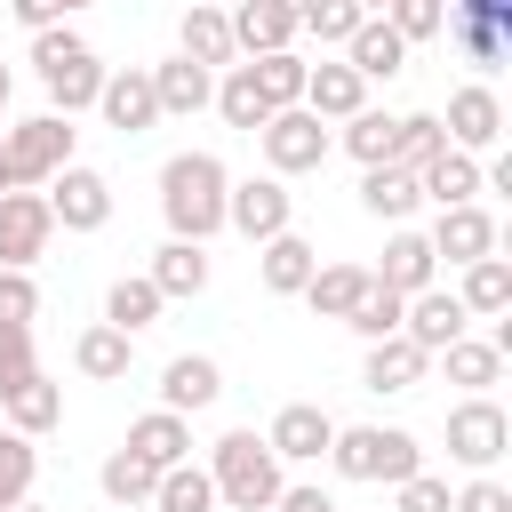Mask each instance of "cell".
<instances>
[{
    "label": "cell",
    "mask_w": 512,
    "mask_h": 512,
    "mask_svg": "<svg viewBox=\"0 0 512 512\" xmlns=\"http://www.w3.org/2000/svg\"><path fill=\"white\" fill-rule=\"evenodd\" d=\"M336 144H344L360 168H392V144H400V112H376V104H368V112H352V120L336 128Z\"/></svg>",
    "instance_id": "35"
},
{
    "label": "cell",
    "mask_w": 512,
    "mask_h": 512,
    "mask_svg": "<svg viewBox=\"0 0 512 512\" xmlns=\"http://www.w3.org/2000/svg\"><path fill=\"white\" fill-rule=\"evenodd\" d=\"M96 488H104V504H120V512H136V504H152V488H160V472H152V464H136L128 448H112V456L96 464Z\"/></svg>",
    "instance_id": "38"
},
{
    "label": "cell",
    "mask_w": 512,
    "mask_h": 512,
    "mask_svg": "<svg viewBox=\"0 0 512 512\" xmlns=\"http://www.w3.org/2000/svg\"><path fill=\"white\" fill-rule=\"evenodd\" d=\"M16 512H40V504H16Z\"/></svg>",
    "instance_id": "54"
},
{
    "label": "cell",
    "mask_w": 512,
    "mask_h": 512,
    "mask_svg": "<svg viewBox=\"0 0 512 512\" xmlns=\"http://www.w3.org/2000/svg\"><path fill=\"white\" fill-rule=\"evenodd\" d=\"M224 192H232V168L216 152H168L160 160V216H168V240H192L208 248L224 232Z\"/></svg>",
    "instance_id": "1"
},
{
    "label": "cell",
    "mask_w": 512,
    "mask_h": 512,
    "mask_svg": "<svg viewBox=\"0 0 512 512\" xmlns=\"http://www.w3.org/2000/svg\"><path fill=\"white\" fill-rule=\"evenodd\" d=\"M8 88H16V80H8V64H0V128H8Z\"/></svg>",
    "instance_id": "52"
},
{
    "label": "cell",
    "mask_w": 512,
    "mask_h": 512,
    "mask_svg": "<svg viewBox=\"0 0 512 512\" xmlns=\"http://www.w3.org/2000/svg\"><path fill=\"white\" fill-rule=\"evenodd\" d=\"M384 24L400 32V48H416V40H432V32H440V0H392V8H384Z\"/></svg>",
    "instance_id": "46"
},
{
    "label": "cell",
    "mask_w": 512,
    "mask_h": 512,
    "mask_svg": "<svg viewBox=\"0 0 512 512\" xmlns=\"http://www.w3.org/2000/svg\"><path fill=\"white\" fill-rule=\"evenodd\" d=\"M320 272V248L304 240V232H280V240H264L256 248V280L272 288V296H304V280Z\"/></svg>",
    "instance_id": "27"
},
{
    "label": "cell",
    "mask_w": 512,
    "mask_h": 512,
    "mask_svg": "<svg viewBox=\"0 0 512 512\" xmlns=\"http://www.w3.org/2000/svg\"><path fill=\"white\" fill-rule=\"evenodd\" d=\"M216 112H224V128H240V136H256L264 120H272V104H264V88H256V72L248 64H232V72H216V96H208Z\"/></svg>",
    "instance_id": "34"
},
{
    "label": "cell",
    "mask_w": 512,
    "mask_h": 512,
    "mask_svg": "<svg viewBox=\"0 0 512 512\" xmlns=\"http://www.w3.org/2000/svg\"><path fill=\"white\" fill-rule=\"evenodd\" d=\"M200 472H208V488H216V512H272L280 488H288V472H280V456L264 448L256 424H232V432L208 448Z\"/></svg>",
    "instance_id": "2"
},
{
    "label": "cell",
    "mask_w": 512,
    "mask_h": 512,
    "mask_svg": "<svg viewBox=\"0 0 512 512\" xmlns=\"http://www.w3.org/2000/svg\"><path fill=\"white\" fill-rule=\"evenodd\" d=\"M448 296L464 304V320H504L512 312V264L504 256H480V264H464V280Z\"/></svg>",
    "instance_id": "28"
},
{
    "label": "cell",
    "mask_w": 512,
    "mask_h": 512,
    "mask_svg": "<svg viewBox=\"0 0 512 512\" xmlns=\"http://www.w3.org/2000/svg\"><path fill=\"white\" fill-rule=\"evenodd\" d=\"M32 480H40V448H32V440H16V432L0 424V512L32 504Z\"/></svg>",
    "instance_id": "41"
},
{
    "label": "cell",
    "mask_w": 512,
    "mask_h": 512,
    "mask_svg": "<svg viewBox=\"0 0 512 512\" xmlns=\"http://www.w3.org/2000/svg\"><path fill=\"white\" fill-rule=\"evenodd\" d=\"M344 64H352V80L368 88V80H400V72H408V48H400V32H392L384 16H368V24L344 40Z\"/></svg>",
    "instance_id": "25"
},
{
    "label": "cell",
    "mask_w": 512,
    "mask_h": 512,
    "mask_svg": "<svg viewBox=\"0 0 512 512\" xmlns=\"http://www.w3.org/2000/svg\"><path fill=\"white\" fill-rule=\"evenodd\" d=\"M368 16H376V8H360V0H312V8H296V32L320 40V48H344Z\"/></svg>",
    "instance_id": "39"
},
{
    "label": "cell",
    "mask_w": 512,
    "mask_h": 512,
    "mask_svg": "<svg viewBox=\"0 0 512 512\" xmlns=\"http://www.w3.org/2000/svg\"><path fill=\"white\" fill-rule=\"evenodd\" d=\"M144 72H152L160 120H192V112H208V96H216V72H200V64H184V56H168V64H144Z\"/></svg>",
    "instance_id": "26"
},
{
    "label": "cell",
    "mask_w": 512,
    "mask_h": 512,
    "mask_svg": "<svg viewBox=\"0 0 512 512\" xmlns=\"http://www.w3.org/2000/svg\"><path fill=\"white\" fill-rule=\"evenodd\" d=\"M512 448V416L496 408V400H456L448 408V456L480 480V472H496V456Z\"/></svg>",
    "instance_id": "10"
},
{
    "label": "cell",
    "mask_w": 512,
    "mask_h": 512,
    "mask_svg": "<svg viewBox=\"0 0 512 512\" xmlns=\"http://www.w3.org/2000/svg\"><path fill=\"white\" fill-rule=\"evenodd\" d=\"M416 192H424L432 208H472V200H480V160H464V152H440V160L416 176Z\"/></svg>",
    "instance_id": "36"
},
{
    "label": "cell",
    "mask_w": 512,
    "mask_h": 512,
    "mask_svg": "<svg viewBox=\"0 0 512 512\" xmlns=\"http://www.w3.org/2000/svg\"><path fill=\"white\" fill-rule=\"evenodd\" d=\"M224 24H232V56L240 64L296 48V8L288 0H240V8H224Z\"/></svg>",
    "instance_id": "13"
},
{
    "label": "cell",
    "mask_w": 512,
    "mask_h": 512,
    "mask_svg": "<svg viewBox=\"0 0 512 512\" xmlns=\"http://www.w3.org/2000/svg\"><path fill=\"white\" fill-rule=\"evenodd\" d=\"M440 152H448V136H440V112H400V144H392V168L424 176Z\"/></svg>",
    "instance_id": "40"
},
{
    "label": "cell",
    "mask_w": 512,
    "mask_h": 512,
    "mask_svg": "<svg viewBox=\"0 0 512 512\" xmlns=\"http://www.w3.org/2000/svg\"><path fill=\"white\" fill-rule=\"evenodd\" d=\"M424 248H432V264H480V256H496V216L472 200V208H440L432 216V232H424Z\"/></svg>",
    "instance_id": "16"
},
{
    "label": "cell",
    "mask_w": 512,
    "mask_h": 512,
    "mask_svg": "<svg viewBox=\"0 0 512 512\" xmlns=\"http://www.w3.org/2000/svg\"><path fill=\"white\" fill-rule=\"evenodd\" d=\"M400 312H408V304H400L392 288H376V280H368V288H360V304L344 312V328H352L360 344H384V336H400Z\"/></svg>",
    "instance_id": "43"
},
{
    "label": "cell",
    "mask_w": 512,
    "mask_h": 512,
    "mask_svg": "<svg viewBox=\"0 0 512 512\" xmlns=\"http://www.w3.org/2000/svg\"><path fill=\"white\" fill-rule=\"evenodd\" d=\"M40 376V352H32V328H0V400L24 392Z\"/></svg>",
    "instance_id": "45"
},
{
    "label": "cell",
    "mask_w": 512,
    "mask_h": 512,
    "mask_svg": "<svg viewBox=\"0 0 512 512\" xmlns=\"http://www.w3.org/2000/svg\"><path fill=\"white\" fill-rule=\"evenodd\" d=\"M72 368H80L88 384H120V376L136 368V344H128L120 328H104V320H88V328L72 336Z\"/></svg>",
    "instance_id": "29"
},
{
    "label": "cell",
    "mask_w": 512,
    "mask_h": 512,
    "mask_svg": "<svg viewBox=\"0 0 512 512\" xmlns=\"http://www.w3.org/2000/svg\"><path fill=\"white\" fill-rule=\"evenodd\" d=\"M368 280H376V288H392V296L408 304V296H424V288H440V264H432V248H424V232H416V224H400V232L384 240V264H376Z\"/></svg>",
    "instance_id": "19"
},
{
    "label": "cell",
    "mask_w": 512,
    "mask_h": 512,
    "mask_svg": "<svg viewBox=\"0 0 512 512\" xmlns=\"http://www.w3.org/2000/svg\"><path fill=\"white\" fill-rule=\"evenodd\" d=\"M32 312H40L32 272H0V328H32Z\"/></svg>",
    "instance_id": "47"
},
{
    "label": "cell",
    "mask_w": 512,
    "mask_h": 512,
    "mask_svg": "<svg viewBox=\"0 0 512 512\" xmlns=\"http://www.w3.org/2000/svg\"><path fill=\"white\" fill-rule=\"evenodd\" d=\"M96 112H104V128H120V136H152V128H160L152 72H144V64H112V72H104V96H96Z\"/></svg>",
    "instance_id": "15"
},
{
    "label": "cell",
    "mask_w": 512,
    "mask_h": 512,
    "mask_svg": "<svg viewBox=\"0 0 512 512\" xmlns=\"http://www.w3.org/2000/svg\"><path fill=\"white\" fill-rule=\"evenodd\" d=\"M272 512H336V496H328V488H312V480H288Z\"/></svg>",
    "instance_id": "51"
},
{
    "label": "cell",
    "mask_w": 512,
    "mask_h": 512,
    "mask_svg": "<svg viewBox=\"0 0 512 512\" xmlns=\"http://www.w3.org/2000/svg\"><path fill=\"white\" fill-rule=\"evenodd\" d=\"M152 512H216V488H208V472H200V464H176V472H160V488H152Z\"/></svg>",
    "instance_id": "44"
},
{
    "label": "cell",
    "mask_w": 512,
    "mask_h": 512,
    "mask_svg": "<svg viewBox=\"0 0 512 512\" xmlns=\"http://www.w3.org/2000/svg\"><path fill=\"white\" fill-rule=\"evenodd\" d=\"M216 400H224V368H216L208 352H176V360L160 368V408H168V416L192 424V416L216 408Z\"/></svg>",
    "instance_id": "18"
},
{
    "label": "cell",
    "mask_w": 512,
    "mask_h": 512,
    "mask_svg": "<svg viewBox=\"0 0 512 512\" xmlns=\"http://www.w3.org/2000/svg\"><path fill=\"white\" fill-rule=\"evenodd\" d=\"M392 512H448V480H440V472L400 480V488H392Z\"/></svg>",
    "instance_id": "48"
},
{
    "label": "cell",
    "mask_w": 512,
    "mask_h": 512,
    "mask_svg": "<svg viewBox=\"0 0 512 512\" xmlns=\"http://www.w3.org/2000/svg\"><path fill=\"white\" fill-rule=\"evenodd\" d=\"M144 280L160 288V304H192V296L208 288V248H192V240H160L152 264H144Z\"/></svg>",
    "instance_id": "23"
},
{
    "label": "cell",
    "mask_w": 512,
    "mask_h": 512,
    "mask_svg": "<svg viewBox=\"0 0 512 512\" xmlns=\"http://www.w3.org/2000/svg\"><path fill=\"white\" fill-rule=\"evenodd\" d=\"M256 152H264V176L288 184V176H312V168L336 152V128H320V120L296 104V112H272V120L256 128Z\"/></svg>",
    "instance_id": "6"
},
{
    "label": "cell",
    "mask_w": 512,
    "mask_h": 512,
    "mask_svg": "<svg viewBox=\"0 0 512 512\" xmlns=\"http://www.w3.org/2000/svg\"><path fill=\"white\" fill-rule=\"evenodd\" d=\"M48 240H56L48 200H40V192H8V200H0V272H32V264L48 256Z\"/></svg>",
    "instance_id": "12"
},
{
    "label": "cell",
    "mask_w": 512,
    "mask_h": 512,
    "mask_svg": "<svg viewBox=\"0 0 512 512\" xmlns=\"http://www.w3.org/2000/svg\"><path fill=\"white\" fill-rule=\"evenodd\" d=\"M448 512H512V488H504L496 472H480V480H464V488L448 496Z\"/></svg>",
    "instance_id": "49"
},
{
    "label": "cell",
    "mask_w": 512,
    "mask_h": 512,
    "mask_svg": "<svg viewBox=\"0 0 512 512\" xmlns=\"http://www.w3.org/2000/svg\"><path fill=\"white\" fill-rule=\"evenodd\" d=\"M0 416H8V432H16V440H40V432H56V424H64V384H56V376H32L24 392H8V400H0Z\"/></svg>",
    "instance_id": "33"
},
{
    "label": "cell",
    "mask_w": 512,
    "mask_h": 512,
    "mask_svg": "<svg viewBox=\"0 0 512 512\" xmlns=\"http://www.w3.org/2000/svg\"><path fill=\"white\" fill-rule=\"evenodd\" d=\"M16 24L40 40V32H64V0H16Z\"/></svg>",
    "instance_id": "50"
},
{
    "label": "cell",
    "mask_w": 512,
    "mask_h": 512,
    "mask_svg": "<svg viewBox=\"0 0 512 512\" xmlns=\"http://www.w3.org/2000/svg\"><path fill=\"white\" fill-rule=\"evenodd\" d=\"M304 112L320 120V128H344L352 112H368V88L352 80V64L336 56V64H312L304 72Z\"/></svg>",
    "instance_id": "21"
},
{
    "label": "cell",
    "mask_w": 512,
    "mask_h": 512,
    "mask_svg": "<svg viewBox=\"0 0 512 512\" xmlns=\"http://www.w3.org/2000/svg\"><path fill=\"white\" fill-rule=\"evenodd\" d=\"M32 64H40V88H48V112L56 120H72V112H96V96H104V56L64 24V32H40L32 40Z\"/></svg>",
    "instance_id": "4"
},
{
    "label": "cell",
    "mask_w": 512,
    "mask_h": 512,
    "mask_svg": "<svg viewBox=\"0 0 512 512\" xmlns=\"http://www.w3.org/2000/svg\"><path fill=\"white\" fill-rule=\"evenodd\" d=\"M328 464H336V480L400 488V480H416V472H424V448H416V432H400V424H336Z\"/></svg>",
    "instance_id": "3"
},
{
    "label": "cell",
    "mask_w": 512,
    "mask_h": 512,
    "mask_svg": "<svg viewBox=\"0 0 512 512\" xmlns=\"http://www.w3.org/2000/svg\"><path fill=\"white\" fill-rule=\"evenodd\" d=\"M176 56L184 64H200V72H232L240 56H232V24H224V8H184V24H176Z\"/></svg>",
    "instance_id": "22"
},
{
    "label": "cell",
    "mask_w": 512,
    "mask_h": 512,
    "mask_svg": "<svg viewBox=\"0 0 512 512\" xmlns=\"http://www.w3.org/2000/svg\"><path fill=\"white\" fill-rule=\"evenodd\" d=\"M224 232H240V240H280V232H296V192L280 184V176H232V192H224Z\"/></svg>",
    "instance_id": "7"
},
{
    "label": "cell",
    "mask_w": 512,
    "mask_h": 512,
    "mask_svg": "<svg viewBox=\"0 0 512 512\" xmlns=\"http://www.w3.org/2000/svg\"><path fill=\"white\" fill-rule=\"evenodd\" d=\"M72 144H80V128L56 120V112H32V120H8V128H0V160H8L16 192L64 176V168H72Z\"/></svg>",
    "instance_id": "5"
},
{
    "label": "cell",
    "mask_w": 512,
    "mask_h": 512,
    "mask_svg": "<svg viewBox=\"0 0 512 512\" xmlns=\"http://www.w3.org/2000/svg\"><path fill=\"white\" fill-rule=\"evenodd\" d=\"M160 312H168V304H160V288H152L144 272H120V280L104 288V328H120L128 344H136V336H144Z\"/></svg>",
    "instance_id": "31"
},
{
    "label": "cell",
    "mask_w": 512,
    "mask_h": 512,
    "mask_svg": "<svg viewBox=\"0 0 512 512\" xmlns=\"http://www.w3.org/2000/svg\"><path fill=\"white\" fill-rule=\"evenodd\" d=\"M136 464H152V472H176V464H192V424L184 416H168V408H144L136 424H128V440H120Z\"/></svg>",
    "instance_id": "20"
},
{
    "label": "cell",
    "mask_w": 512,
    "mask_h": 512,
    "mask_svg": "<svg viewBox=\"0 0 512 512\" xmlns=\"http://www.w3.org/2000/svg\"><path fill=\"white\" fill-rule=\"evenodd\" d=\"M440 368H448V384H456L464 400H488V384H504V352H496L488 336H456V344L440 352Z\"/></svg>",
    "instance_id": "32"
},
{
    "label": "cell",
    "mask_w": 512,
    "mask_h": 512,
    "mask_svg": "<svg viewBox=\"0 0 512 512\" xmlns=\"http://www.w3.org/2000/svg\"><path fill=\"white\" fill-rule=\"evenodd\" d=\"M440 136H448V152H464V160L496 152V144H504V96H496L488 80H464V88L448 96V112H440Z\"/></svg>",
    "instance_id": "9"
},
{
    "label": "cell",
    "mask_w": 512,
    "mask_h": 512,
    "mask_svg": "<svg viewBox=\"0 0 512 512\" xmlns=\"http://www.w3.org/2000/svg\"><path fill=\"white\" fill-rule=\"evenodd\" d=\"M360 208H368L376 224H392V232H400V224L424 208V192H416V176H408V168H360Z\"/></svg>",
    "instance_id": "30"
},
{
    "label": "cell",
    "mask_w": 512,
    "mask_h": 512,
    "mask_svg": "<svg viewBox=\"0 0 512 512\" xmlns=\"http://www.w3.org/2000/svg\"><path fill=\"white\" fill-rule=\"evenodd\" d=\"M360 288H368V264H320V272L304 280V304H312L320 320H344V312L360 304Z\"/></svg>",
    "instance_id": "37"
},
{
    "label": "cell",
    "mask_w": 512,
    "mask_h": 512,
    "mask_svg": "<svg viewBox=\"0 0 512 512\" xmlns=\"http://www.w3.org/2000/svg\"><path fill=\"white\" fill-rule=\"evenodd\" d=\"M48 216L64 224V232H104L112 224V176L104 168H88V160H72L64 176H48Z\"/></svg>",
    "instance_id": "11"
},
{
    "label": "cell",
    "mask_w": 512,
    "mask_h": 512,
    "mask_svg": "<svg viewBox=\"0 0 512 512\" xmlns=\"http://www.w3.org/2000/svg\"><path fill=\"white\" fill-rule=\"evenodd\" d=\"M328 440H336V416H328L320 400H288V408L264 424V448L280 456V472H288V464H320Z\"/></svg>",
    "instance_id": "14"
},
{
    "label": "cell",
    "mask_w": 512,
    "mask_h": 512,
    "mask_svg": "<svg viewBox=\"0 0 512 512\" xmlns=\"http://www.w3.org/2000/svg\"><path fill=\"white\" fill-rule=\"evenodd\" d=\"M432 376V360L408 344V336H384V344H368V360H360V384L376 392V400H392V392H416Z\"/></svg>",
    "instance_id": "24"
},
{
    "label": "cell",
    "mask_w": 512,
    "mask_h": 512,
    "mask_svg": "<svg viewBox=\"0 0 512 512\" xmlns=\"http://www.w3.org/2000/svg\"><path fill=\"white\" fill-rule=\"evenodd\" d=\"M8 192H16V176H8V160H0V200H8Z\"/></svg>",
    "instance_id": "53"
},
{
    "label": "cell",
    "mask_w": 512,
    "mask_h": 512,
    "mask_svg": "<svg viewBox=\"0 0 512 512\" xmlns=\"http://www.w3.org/2000/svg\"><path fill=\"white\" fill-rule=\"evenodd\" d=\"M248 72H256V88H264L272 112H296V104H304V72H312V64H304L296 48H288V56H256Z\"/></svg>",
    "instance_id": "42"
},
{
    "label": "cell",
    "mask_w": 512,
    "mask_h": 512,
    "mask_svg": "<svg viewBox=\"0 0 512 512\" xmlns=\"http://www.w3.org/2000/svg\"><path fill=\"white\" fill-rule=\"evenodd\" d=\"M440 32L464 48L472 72H496L512 56V8L504 0H456V8H440Z\"/></svg>",
    "instance_id": "8"
},
{
    "label": "cell",
    "mask_w": 512,
    "mask_h": 512,
    "mask_svg": "<svg viewBox=\"0 0 512 512\" xmlns=\"http://www.w3.org/2000/svg\"><path fill=\"white\" fill-rule=\"evenodd\" d=\"M400 336H408L424 360H440L456 336H472V320H464V304H456L448 288H424V296H408V312H400Z\"/></svg>",
    "instance_id": "17"
}]
</instances>
